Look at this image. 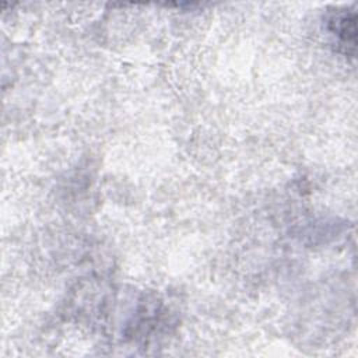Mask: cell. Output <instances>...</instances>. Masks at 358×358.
Wrapping results in <instances>:
<instances>
[{
  "label": "cell",
  "instance_id": "6da1fadb",
  "mask_svg": "<svg viewBox=\"0 0 358 358\" xmlns=\"http://www.w3.org/2000/svg\"><path fill=\"white\" fill-rule=\"evenodd\" d=\"M329 28L333 35L337 36L341 46L345 48V53H348V46L354 53L355 49V13L337 11L329 20Z\"/></svg>",
  "mask_w": 358,
  "mask_h": 358
}]
</instances>
